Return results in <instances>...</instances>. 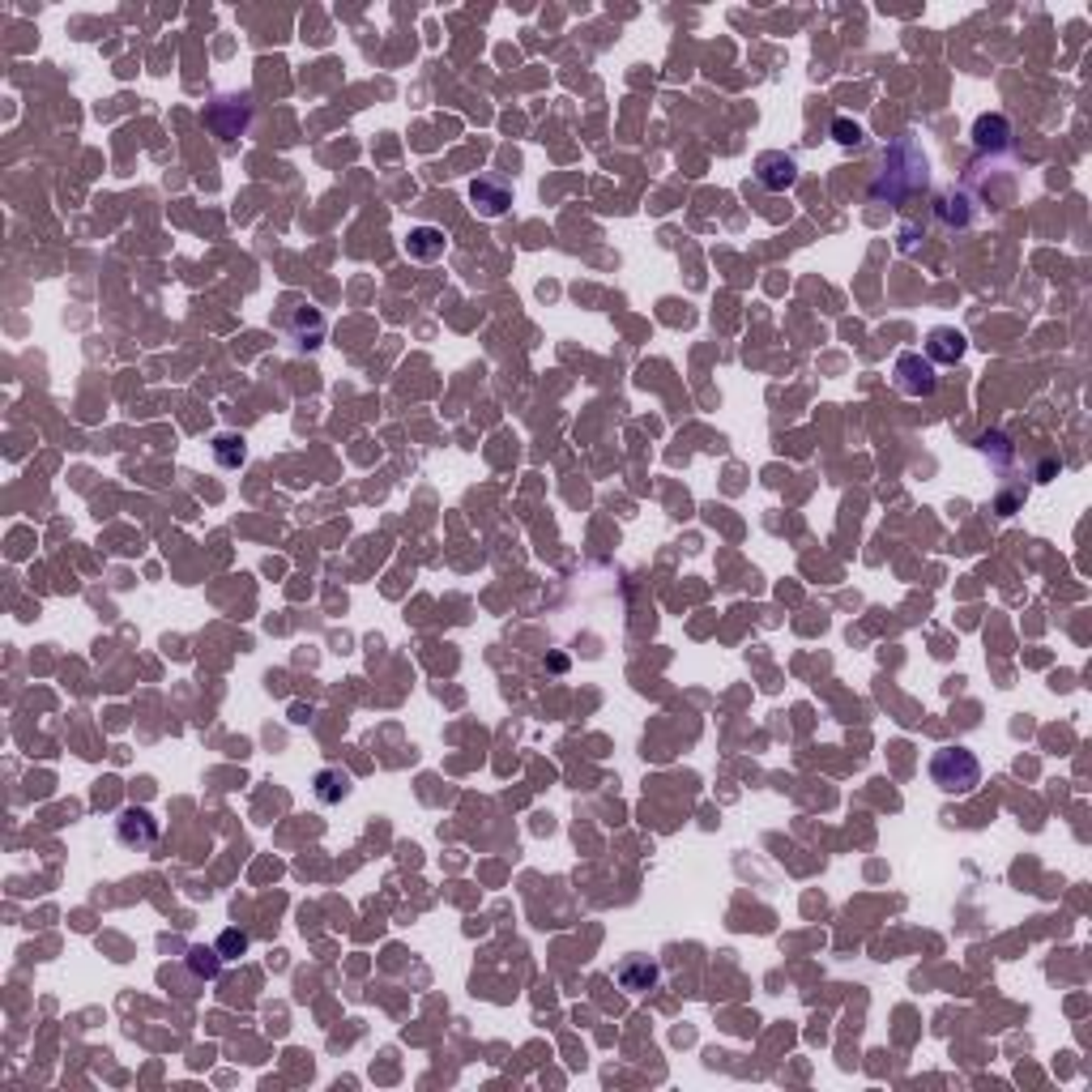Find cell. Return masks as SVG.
Returning <instances> with one entry per match:
<instances>
[{
	"instance_id": "obj_1",
	"label": "cell",
	"mask_w": 1092,
	"mask_h": 1092,
	"mask_svg": "<svg viewBox=\"0 0 1092 1092\" xmlns=\"http://www.w3.org/2000/svg\"><path fill=\"white\" fill-rule=\"evenodd\" d=\"M930 781L943 794H973L981 785V764L969 747H943L930 760Z\"/></svg>"
},
{
	"instance_id": "obj_6",
	"label": "cell",
	"mask_w": 1092,
	"mask_h": 1092,
	"mask_svg": "<svg viewBox=\"0 0 1092 1092\" xmlns=\"http://www.w3.org/2000/svg\"><path fill=\"white\" fill-rule=\"evenodd\" d=\"M926 354H930V363H960L964 359V333H956V329H930Z\"/></svg>"
},
{
	"instance_id": "obj_11",
	"label": "cell",
	"mask_w": 1092,
	"mask_h": 1092,
	"mask_svg": "<svg viewBox=\"0 0 1092 1092\" xmlns=\"http://www.w3.org/2000/svg\"><path fill=\"white\" fill-rule=\"evenodd\" d=\"M474 201H487V214H504L508 209V188H491V180H474Z\"/></svg>"
},
{
	"instance_id": "obj_10",
	"label": "cell",
	"mask_w": 1092,
	"mask_h": 1092,
	"mask_svg": "<svg viewBox=\"0 0 1092 1092\" xmlns=\"http://www.w3.org/2000/svg\"><path fill=\"white\" fill-rule=\"evenodd\" d=\"M214 453H218V465L235 470V465H243L248 448H243V439H240V436H218V439H214Z\"/></svg>"
},
{
	"instance_id": "obj_4",
	"label": "cell",
	"mask_w": 1092,
	"mask_h": 1092,
	"mask_svg": "<svg viewBox=\"0 0 1092 1092\" xmlns=\"http://www.w3.org/2000/svg\"><path fill=\"white\" fill-rule=\"evenodd\" d=\"M116 841L129 845V850H150L158 841V824L150 819V811L129 807L120 819H116Z\"/></svg>"
},
{
	"instance_id": "obj_8",
	"label": "cell",
	"mask_w": 1092,
	"mask_h": 1092,
	"mask_svg": "<svg viewBox=\"0 0 1092 1092\" xmlns=\"http://www.w3.org/2000/svg\"><path fill=\"white\" fill-rule=\"evenodd\" d=\"M346 794H350V777H346V773H337V768L316 773V798L320 802H342Z\"/></svg>"
},
{
	"instance_id": "obj_9",
	"label": "cell",
	"mask_w": 1092,
	"mask_h": 1092,
	"mask_svg": "<svg viewBox=\"0 0 1092 1092\" xmlns=\"http://www.w3.org/2000/svg\"><path fill=\"white\" fill-rule=\"evenodd\" d=\"M188 969L197 973V977H218L223 952H218V947H188Z\"/></svg>"
},
{
	"instance_id": "obj_2",
	"label": "cell",
	"mask_w": 1092,
	"mask_h": 1092,
	"mask_svg": "<svg viewBox=\"0 0 1092 1092\" xmlns=\"http://www.w3.org/2000/svg\"><path fill=\"white\" fill-rule=\"evenodd\" d=\"M935 385H939V376H935V363L930 359H922V354H913V350H904L901 359H896V388H901L904 397H930Z\"/></svg>"
},
{
	"instance_id": "obj_3",
	"label": "cell",
	"mask_w": 1092,
	"mask_h": 1092,
	"mask_svg": "<svg viewBox=\"0 0 1092 1092\" xmlns=\"http://www.w3.org/2000/svg\"><path fill=\"white\" fill-rule=\"evenodd\" d=\"M756 180H760V188H768V192H785V188H794V180H798V163H794V154H785V150H768V154L756 158Z\"/></svg>"
},
{
	"instance_id": "obj_7",
	"label": "cell",
	"mask_w": 1092,
	"mask_h": 1092,
	"mask_svg": "<svg viewBox=\"0 0 1092 1092\" xmlns=\"http://www.w3.org/2000/svg\"><path fill=\"white\" fill-rule=\"evenodd\" d=\"M405 252H410L414 260H439L444 257V235H439L436 226H414V231L405 235Z\"/></svg>"
},
{
	"instance_id": "obj_12",
	"label": "cell",
	"mask_w": 1092,
	"mask_h": 1092,
	"mask_svg": "<svg viewBox=\"0 0 1092 1092\" xmlns=\"http://www.w3.org/2000/svg\"><path fill=\"white\" fill-rule=\"evenodd\" d=\"M218 952H223V960H235V956H243L252 947V939H248V930H223V939H218Z\"/></svg>"
},
{
	"instance_id": "obj_5",
	"label": "cell",
	"mask_w": 1092,
	"mask_h": 1092,
	"mask_svg": "<svg viewBox=\"0 0 1092 1092\" xmlns=\"http://www.w3.org/2000/svg\"><path fill=\"white\" fill-rule=\"evenodd\" d=\"M615 981H619L628 994H645V990H653L657 981H662V969H657L649 956H628V960H619V969H615Z\"/></svg>"
},
{
	"instance_id": "obj_13",
	"label": "cell",
	"mask_w": 1092,
	"mask_h": 1092,
	"mask_svg": "<svg viewBox=\"0 0 1092 1092\" xmlns=\"http://www.w3.org/2000/svg\"><path fill=\"white\" fill-rule=\"evenodd\" d=\"M832 133H836V141H841V146H858V141H862V129H858V124H850V120H836Z\"/></svg>"
}]
</instances>
